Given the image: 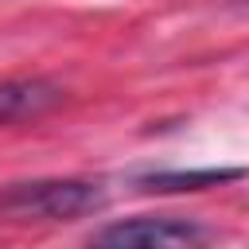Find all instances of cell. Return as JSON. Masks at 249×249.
I'll list each match as a JSON object with an SVG mask.
<instances>
[{"label": "cell", "instance_id": "6da1fadb", "mask_svg": "<svg viewBox=\"0 0 249 249\" xmlns=\"http://www.w3.org/2000/svg\"><path fill=\"white\" fill-rule=\"evenodd\" d=\"M105 206V191L89 179H31L0 187V222H70Z\"/></svg>", "mask_w": 249, "mask_h": 249}, {"label": "cell", "instance_id": "7a4b0ae2", "mask_svg": "<svg viewBox=\"0 0 249 249\" xmlns=\"http://www.w3.org/2000/svg\"><path fill=\"white\" fill-rule=\"evenodd\" d=\"M206 237L202 226L187 222V218H124V222H113L105 230H97L89 241L93 245H198Z\"/></svg>", "mask_w": 249, "mask_h": 249}, {"label": "cell", "instance_id": "3957f363", "mask_svg": "<svg viewBox=\"0 0 249 249\" xmlns=\"http://www.w3.org/2000/svg\"><path fill=\"white\" fill-rule=\"evenodd\" d=\"M66 89L51 78H4L0 82V124L16 121H35L62 105Z\"/></svg>", "mask_w": 249, "mask_h": 249}, {"label": "cell", "instance_id": "277c9868", "mask_svg": "<svg viewBox=\"0 0 249 249\" xmlns=\"http://www.w3.org/2000/svg\"><path fill=\"white\" fill-rule=\"evenodd\" d=\"M245 179V167H191V171H148L136 175V191L148 195H183V191H210L222 183Z\"/></svg>", "mask_w": 249, "mask_h": 249}]
</instances>
